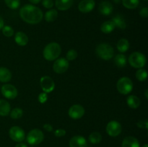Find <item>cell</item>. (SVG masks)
Returning a JSON list of instances; mask_svg holds the SVG:
<instances>
[{
    "label": "cell",
    "instance_id": "cell-1",
    "mask_svg": "<svg viewBox=\"0 0 148 147\" xmlns=\"http://www.w3.org/2000/svg\"><path fill=\"white\" fill-rule=\"evenodd\" d=\"M20 16L25 22L36 24L41 21L43 14L41 10L38 7L32 4H26L20 9Z\"/></svg>",
    "mask_w": 148,
    "mask_h": 147
},
{
    "label": "cell",
    "instance_id": "cell-2",
    "mask_svg": "<svg viewBox=\"0 0 148 147\" xmlns=\"http://www.w3.org/2000/svg\"><path fill=\"white\" fill-rule=\"evenodd\" d=\"M62 48L57 43H50L44 48L43 52V57L47 61H54L60 56Z\"/></svg>",
    "mask_w": 148,
    "mask_h": 147
},
{
    "label": "cell",
    "instance_id": "cell-3",
    "mask_svg": "<svg viewBox=\"0 0 148 147\" xmlns=\"http://www.w3.org/2000/svg\"><path fill=\"white\" fill-rule=\"evenodd\" d=\"M95 52L98 57L106 61L111 59L114 55V48L108 43H101L98 45L95 49Z\"/></svg>",
    "mask_w": 148,
    "mask_h": 147
},
{
    "label": "cell",
    "instance_id": "cell-4",
    "mask_svg": "<svg viewBox=\"0 0 148 147\" xmlns=\"http://www.w3.org/2000/svg\"><path fill=\"white\" fill-rule=\"evenodd\" d=\"M145 56L140 52H134L129 57V63L132 67L136 69H142L146 64Z\"/></svg>",
    "mask_w": 148,
    "mask_h": 147
},
{
    "label": "cell",
    "instance_id": "cell-5",
    "mask_svg": "<svg viewBox=\"0 0 148 147\" xmlns=\"http://www.w3.org/2000/svg\"><path fill=\"white\" fill-rule=\"evenodd\" d=\"M116 87L119 92H120L122 95H128L132 91V81L129 77H126V76L121 77L117 82Z\"/></svg>",
    "mask_w": 148,
    "mask_h": 147
},
{
    "label": "cell",
    "instance_id": "cell-6",
    "mask_svg": "<svg viewBox=\"0 0 148 147\" xmlns=\"http://www.w3.org/2000/svg\"><path fill=\"white\" fill-rule=\"evenodd\" d=\"M44 138L43 133L39 129H33L27 135V141L31 146L38 145L43 141Z\"/></svg>",
    "mask_w": 148,
    "mask_h": 147
},
{
    "label": "cell",
    "instance_id": "cell-7",
    "mask_svg": "<svg viewBox=\"0 0 148 147\" xmlns=\"http://www.w3.org/2000/svg\"><path fill=\"white\" fill-rule=\"evenodd\" d=\"M10 137L16 142H22L25 138L24 131L19 126H13L9 131Z\"/></svg>",
    "mask_w": 148,
    "mask_h": 147
},
{
    "label": "cell",
    "instance_id": "cell-8",
    "mask_svg": "<svg viewBox=\"0 0 148 147\" xmlns=\"http://www.w3.org/2000/svg\"><path fill=\"white\" fill-rule=\"evenodd\" d=\"M121 125L116 120L110 121L106 125V132L110 136L116 137L121 133Z\"/></svg>",
    "mask_w": 148,
    "mask_h": 147
},
{
    "label": "cell",
    "instance_id": "cell-9",
    "mask_svg": "<svg viewBox=\"0 0 148 147\" xmlns=\"http://www.w3.org/2000/svg\"><path fill=\"white\" fill-rule=\"evenodd\" d=\"M1 92L3 96L10 99H13L17 97V89L12 84H4L1 86Z\"/></svg>",
    "mask_w": 148,
    "mask_h": 147
},
{
    "label": "cell",
    "instance_id": "cell-10",
    "mask_svg": "<svg viewBox=\"0 0 148 147\" xmlns=\"http://www.w3.org/2000/svg\"><path fill=\"white\" fill-rule=\"evenodd\" d=\"M40 84L43 92H46V93L51 92L55 88L54 82L50 76H45L41 77L40 80Z\"/></svg>",
    "mask_w": 148,
    "mask_h": 147
},
{
    "label": "cell",
    "instance_id": "cell-11",
    "mask_svg": "<svg viewBox=\"0 0 148 147\" xmlns=\"http://www.w3.org/2000/svg\"><path fill=\"white\" fill-rule=\"evenodd\" d=\"M69 68L68 60L64 58H60L56 60L53 66V71L57 74H63Z\"/></svg>",
    "mask_w": 148,
    "mask_h": 147
},
{
    "label": "cell",
    "instance_id": "cell-12",
    "mask_svg": "<svg viewBox=\"0 0 148 147\" xmlns=\"http://www.w3.org/2000/svg\"><path fill=\"white\" fill-rule=\"evenodd\" d=\"M69 117L74 120H77L85 115V109L80 105H74L69 109Z\"/></svg>",
    "mask_w": 148,
    "mask_h": 147
},
{
    "label": "cell",
    "instance_id": "cell-13",
    "mask_svg": "<svg viewBox=\"0 0 148 147\" xmlns=\"http://www.w3.org/2000/svg\"><path fill=\"white\" fill-rule=\"evenodd\" d=\"M95 3L94 0H82L78 5V9L82 13H88L94 9Z\"/></svg>",
    "mask_w": 148,
    "mask_h": 147
},
{
    "label": "cell",
    "instance_id": "cell-14",
    "mask_svg": "<svg viewBox=\"0 0 148 147\" xmlns=\"http://www.w3.org/2000/svg\"><path fill=\"white\" fill-rule=\"evenodd\" d=\"M87 141L82 135H75L69 141L70 147H87Z\"/></svg>",
    "mask_w": 148,
    "mask_h": 147
},
{
    "label": "cell",
    "instance_id": "cell-15",
    "mask_svg": "<svg viewBox=\"0 0 148 147\" xmlns=\"http://www.w3.org/2000/svg\"><path fill=\"white\" fill-rule=\"evenodd\" d=\"M113 9L114 7H113L112 4L108 1H102L98 7V10H99L100 13L106 16L110 15L112 13Z\"/></svg>",
    "mask_w": 148,
    "mask_h": 147
},
{
    "label": "cell",
    "instance_id": "cell-16",
    "mask_svg": "<svg viewBox=\"0 0 148 147\" xmlns=\"http://www.w3.org/2000/svg\"><path fill=\"white\" fill-rule=\"evenodd\" d=\"M73 4V0H56L55 5L58 10L61 11L67 10L72 7Z\"/></svg>",
    "mask_w": 148,
    "mask_h": 147
},
{
    "label": "cell",
    "instance_id": "cell-17",
    "mask_svg": "<svg viewBox=\"0 0 148 147\" xmlns=\"http://www.w3.org/2000/svg\"><path fill=\"white\" fill-rule=\"evenodd\" d=\"M14 40L18 46H25L28 42V37L23 32H17L14 36Z\"/></svg>",
    "mask_w": 148,
    "mask_h": 147
},
{
    "label": "cell",
    "instance_id": "cell-18",
    "mask_svg": "<svg viewBox=\"0 0 148 147\" xmlns=\"http://www.w3.org/2000/svg\"><path fill=\"white\" fill-rule=\"evenodd\" d=\"M122 147H140V143L134 137L128 136L123 140Z\"/></svg>",
    "mask_w": 148,
    "mask_h": 147
},
{
    "label": "cell",
    "instance_id": "cell-19",
    "mask_svg": "<svg viewBox=\"0 0 148 147\" xmlns=\"http://www.w3.org/2000/svg\"><path fill=\"white\" fill-rule=\"evenodd\" d=\"M10 103L4 99H0V115L1 116H7L10 114Z\"/></svg>",
    "mask_w": 148,
    "mask_h": 147
},
{
    "label": "cell",
    "instance_id": "cell-20",
    "mask_svg": "<svg viewBox=\"0 0 148 147\" xmlns=\"http://www.w3.org/2000/svg\"><path fill=\"white\" fill-rule=\"evenodd\" d=\"M12 74L8 69L5 67H0V82H7L11 80Z\"/></svg>",
    "mask_w": 148,
    "mask_h": 147
},
{
    "label": "cell",
    "instance_id": "cell-21",
    "mask_svg": "<svg viewBox=\"0 0 148 147\" xmlns=\"http://www.w3.org/2000/svg\"><path fill=\"white\" fill-rule=\"evenodd\" d=\"M127 105L130 108L137 109L140 105V100L135 95H130L127 99Z\"/></svg>",
    "mask_w": 148,
    "mask_h": 147
},
{
    "label": "cell",
    "instance_id": "cell-22",
    "mask_svg": "<svg viewBox=\"0 0 148 147\" xmlns=\"http://www.w3.org/2000/svg\"><path fill=\"white\" fill-rule=\"evenodd\" d=\"M115 24L111 20H109V21H106L101 24V30L103 33H106V34H108V33H111L113 30L115 29Z\"/></svg>",
    "mask_w": 148,
    "mask_h": 147
},
{
    "label": "cell",
    "instance_id": "cell-23",
    "mask_svg": "<svg viewBox=\"0 0 148 147\" xmlns=\"http://www.w3.org/2000/svg\"><path fill=\"white\" fill-rule=\"evenodd\" d=\"M130 48V43L125 38H121L117 43V49L121 53H125Z\"/></svg>",
    "mask_w": 148,
    "mask_h": 147
},
{
    "label": "cell",
    "instance_id": "cell-24",
    "mask_svg": "<svg viewBox=\"0 0 148 147\" xmlns=\"http://www.w3.org/2000/svg\"><path fill=\"white\" fill-rule=\"evenodd\" d=\"M111 21L114 23L115 27H119V28L120 29H125L126 27H127V24H126L125 20H124V19L123 18V17H121V15L115 16V17L111 20Z\"/></svg>",
    "mask_w": 148,
    "mask_h": 147
},
{
    "label": "cell",
    "instance_id": "cell-25",
    "mask_svg": "<svg viewBox=\"0 0 148 147\" xmlns=\"http://www.w3.org/2000/svg\"><path fill=\"white\" fill-rule=\"evenodd\" d=\"M115 64L119 68H123L127 65V58L123 54H118L114 58Z\"/></svg>",
    "mask_w": 148,
    "mask_h": 147
},
{
    "label": "cell",
    "instance_id": "cell-26",
    "mask_svg": "<svg viewBox=\"0 0 148 147\" xmlns=\"http://www.w3.org/2000/svg\"><path fill=\"white\" fill-rule=\"evenodd\" d=\"M58 16V12L56 10H49L48 12H46V14H45V20L48 22H53L56 18H57Z\"/></svg>",
    "mask_w": 148,
    "mask_h": 147
},
{
    "label": "cell",
    "instance_id": "cell-27",
    "mask_svg": "<svg viewBox=\"0 0 148 147\" xmlns=\"http://www.w3.org/2000/svg\"><path fill=\"white\" fill-rule=\"evenodd\" d=\"M139 0H122V4L124 7L130 10L136 9L139 5Z\"/></svg>",
    "mask_w": 148,
    "mask_h": 147
},
{
    "label": "cell",
    "instance_id": "cell-28",
    "mask_svg": "<svg viewBox=\"0 0 148 147\" xmlns=\"http://www.w3.org/2000/svg\"><path fill=\"white\" fill-rule=\"evenodd\" d=\"M102 140V135L98 132H93L90 135L89 141L93 144H99Z\"/></svg>",
    "mask_w": 148,
    "mask_h": 147
},
{
    "label": "cell",
    "instance_id": "cell-29",
    "mask_svg": "<svg viewBox=\"0 0 148 147\" xmlns=\"http://www.w3.org/2000/svg\"><path fill=\"white\" fill-rule=\"evenodd\" d=\"M147 73L145 69H139L136 72V78L138 79L140 82H145L147 79Z\"/></svg>",
    "mask_w": 148,
    "mask_h": 147
},
{
    "label": "cell",
    "instance_id": "cell-30",
    "mask_svg": "<svg viewBox=\"0 0 148 147\" xmlns=\"http://www.w3.org/2000/svg\"><path fill=\"white\" fill-rule=\"evenodd\" d=\"M4 1L7 7L12 10H16L20 5V0H4Z\"/></svg>",
    "mask_w": 148,
    "mask_h": 147
},
{
    "label": "cell",
    "instance_id": "cell-31",
    "mask_svg": "<svg viewBox=\"0 0 148 147\" xmlns=\"http://www.w3.org/2000/svg\"><path fill=\"white\" fill-rule=\"evenodd\" d=\"M23 110L20 109V108H17L13 109L10 112V117H11L12 119H19V118H21L23 116Z\"/></svg>",
    "mask_w": 148,
    "mask_h": 147
},
{
    "label": "cell",
    "instance_id": "cell-32",
    "mask_svg": "<svg viewBox=\"0 0 148 147\" xmlns=\"http://www.w3.org/2000/svg\"><path fill=\"white\" fill-rule=\"evenodd\" d=\"M1 30H2V33L6 37H11L14 35V30H13L11 26H4Z\"/></svg>",
    "mask_w": 148,
    "mask_h": 147
},
{
    "label": "cell",
    "instance_id": "cell-33",
    "mask_svg": "<svg viewBox=\"0 0 148 147\" xmlns=\"http://www.w3.org/2000/svg\"><path fill=\"white\" fill-rule=\"evenodd\" d=\"M77 57V52L74 49H71L66 53V60L73 61Z\"/></svg>",
    "mask_w": 148,
    "mask_h": 147
},
{
    "label": "cell",
    "instance_id": "cell-34",
    "mask_svg": "<svg viewBox=\"0 0 148 147\" xmlns=\"http://www.w3.org/2000/svg\"><path fill=\"white\" fill-rule=\"evenodd\" d=\"M42 4H43V7L46 9L52 8L53 6L54 5L53 0H43V1H42Z\"/></svg>",
    "mask_w": 148,
    "mask_h": 147
},
{
    "label": "cell",
    "instance_id": "cell-35",
    "mask_svg": "<svg viewBox=\"0 0 148 147\" xmlns=\"http://www.w3.org/2000/svg\"><path fill=\"white\" fill-rule=\"evenodd\" d=\"M137 125L140 128H144V129H147L148 128V122L147 120H140L137 123Z\"/></svg>",
    "mask_w": 148,
    "mask_h": 147
},
{
    "label": "cell",
    "instance_id": "cell-36",
    "mask_svg": "<svg viewBox=\"0 0 148 147\" xmlns=\"http://www.w3.org/2000/svg\"><path fill=\"white\" fill-rule=\"evenodd\" d=\"M38 101L40 102V103L43 104L47 101L48 99V95L46 92H43V93H40V95H38Z\"/></svg>",
    "mask_w": 148,
    "mask_h": 147
},
{
    "label": "cell",
    "instance_id": "cell-37",
    "mask_svg": "<svg viewBox=\"0 0 148 147\" xmlns=\"http://www.w3.org/2000/svg\"><path fill=\"white\" fill-rule=\"evenodd\" d=\"M54 135H56V137H62V136H64L66 135V131L64 129H57L54 132Z\"/></svg>",
    "mask_w": 148,
    "mask_h": 147
},
{
    "label": "cell",
    "instance_id": "cell-38",
    "mask_svg": "<svg viewBox=\"0 0 148 147\" xmlns=\"http://www.w3.org/2000/svg\"><path fill=\"white\" fill-rule=\"evenodd\" d=\"M140 14L143 18H147L148 17V8L147 7H144L142 9L140 12Z\"/></svg>",
    "mask_w": 148,
    "mask_h": 147
},
{
    "label": "cell",
    "instance_id": "cell-39",
    "mask_svg": "<svg viewBox=\"0 0 148 147\" xmlns=\"http://www.w3.org/2000/svg\"><path fill=\"white\" fill-rule=\"evenodd\" d=\"M43 128H44L46 131H48V132H51V131H53V127H52V125H51V124H44V125H43Z\"/></svg>",
    "mask_w": 148,
    "mask_h": 147
},
{
    "label": "cell",
    "instance_id": "cell-40",
    "mask_svg": "<svg viewBox=\"0 0 148 147\" xmlns=\"http://www.w3.org/2000/svg\"><path fill=\"white\" fill-rule=\"evenodd\" d=\"M4 20H3L2 17L0 16V30H1V29L3 28V27H4Z\"/></svg>",
    "mask_w": 148,
    "mask_h": 147
},
{
    "label": "cell",
    "instance_id": "cell-41",
    "mask_svg": "<svg viewBox=\"0 0 148 147\" xmlns=\"http://www.w3.org/2000/svg\"><path fill=\"white\" fill-rule=\"evenodd\" d=\"M15 147H27V146L25 144H23V143H19L17 145L15 146Z\"/></svg>",
    "mask_w": 148,
    "mask_h": 147
},
{
    "label": "cell",
    "instance_id": "cell-42",
    "mask_svg": "<svg viewBox=\"0 0 148 147\" xmlns=\"http://www.w3.org/2000/svg\"><path fill=\"white\" fill-rule=\"evenodd\" d=\"M29 1H30V2L32 3V4H38L39 2H40L41 0H29Z\"/></svg>",
    "mask_w": 148,
    "mask_h": 147
},
{
    "label": "cell",
    "instance_id": "cell-43",
    "mask_svg": "<svg viewBox=\"0 0 148 147\" xmlns=\"http://www.w3.org/2000/svg\"><path fill=\"white\" fill-rule=\"evenodd\" d=\"M147 92H148V90H147V89H146V90H145V97H146V99H148Z\"/></svg>",
    "mask_w": 148,
    "mask_h": 147
},
{
    "label": "cell",
    "instance_id": "cell-44",
    "mask_svg": "<svg viewBox=\"0 0 148 147\" xmlns=\"http://www.w3.org/2000/svg\"><path fill=\"white\" fill-rule=\"evenodd\" d=\"M143 147H148V145H147V144H145V145L143 146Z\"/></svg>",
    "mask_w": 148,
    "mask_h": 147
},
{
    "label": "cell",
    "instance_id": "cell-45",
    "mask_svg": "<svg viewBox=\"0 0 148 147\" xmlns=\"http://www.w3.org/2000/svg\"><path fill=\"white\" fill-rule=\"evenodd\" d=\"M30 147H34V146H30Z\"/></svg>",
    "mask_w": 148,
    "mask_h": 147
},
{
    "label": "cell",
    "instance_id": "cell-46",
    "mask_svg": "<svg viewBox=\"0 0 148 147\" xmlns=\"http://www.w3.org/2000/svg\"><path fill=\"white\" fill-rule=\"evenodd\" d=\"M145 1H147V0H145Z\"/></svg>",
    "mask_w": 148,
    "mask_h": 147
}]
</instances>
